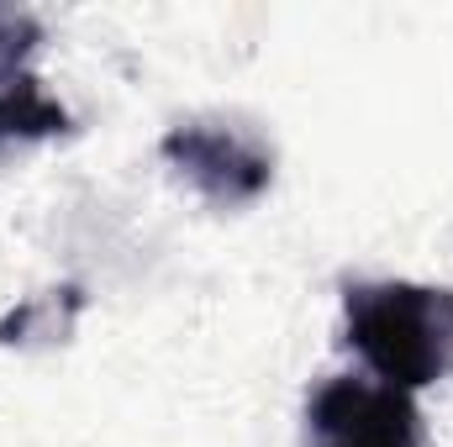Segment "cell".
Listing matches in <instances>:
<instances>
[{
    "mask_svg": "<svg viewBox=\"0 0 453 447\" xmlns=\"http://www.w3.org/2000/svg\"><path fill=\"white\" fill-rule=\"evenodd\" d=\"M342 342L395 390L453 374V290L417 279H358L342 290Z\"/></svg>",
    "mask_w": 453,
    "mask_h": 447,
    "instance_id": "cell-1",
    "label": "cell"
},
{
    "mask_svg": "<svg viewBox=\"0 0 453 447\" xmlns=\"http://www.w3.org/2000/svg\"><path fill=\"white\" fill-rule=\"evenodd\" d=\"M158 153L217 211H242L274 185V148L258 132L217 121V116H196V121L169 126Z\"/></svg>",
    "mask_w": 453,
    "mask_h": 447,
    "instance_id": "cell-2",
    "label": "cell"
},
{
    "mask_svg": "<svg viewBox=\"0 0 453 447\" xmlns=\"http://www.w3.org/2000/svg\"><path fill=\"white\" fill-rule=\"evenodd\" d=\"M306 447H422V411L395 384L338 374L306 400Z\"/></svg>",
    "mask_w": 453,
    "mask_h": 447,
    "instance_id": "cell-3",
    "label": "cell"
},
{
    "mask_svg": "<svg viewBox=\"0 0 453 447\" xmlns=\"http://www.w3.org/2000/svg\"><path fill=\"white\" fill-rule=\"evenodd\" d=\"M69 126H74V116L42 90V80L21 74L16 85L0 90V153H5V148H21V142L64 137Z\"/></svg>",
    "mask_w": 453,
    "mask_h": 447,
    "instance_id": "cell-4",
    "label": "cell"
},
{
    "mask_svg": "<svg viewBox=\"0 0 453 447\" xmlns=\"http://www.w3.org/2000/svg\"><path fill=\"white\" fill-rule=\"evenodd\" d=\"M42 42V21L21 5H0V85L21 80V64L37 53Z\"/></svg>",
    "mask_w": 453,
    "mask_h": 447,
    "instance_id": "cell-5",
    "label": "cell"
},
{
    "mask_svg": "<svg viewBox=\"0 0 453 447\" xmlns=\"http://www.w3.org/2000/svg\"><path fill=\"white\" fill-rule=\"evenodd\" d=\"M58 295H64V290H53L48 300H37V306L16 311L11 322H0V342H27V332H32V327H42V337H64V332H69L64 322H48V316L58 311Z\"/></svg>",
    "mask_w": 453,
    "mask_h": 447,
    "instance_id": "cell-6",
    "label": "cell"
}]
</instances>
